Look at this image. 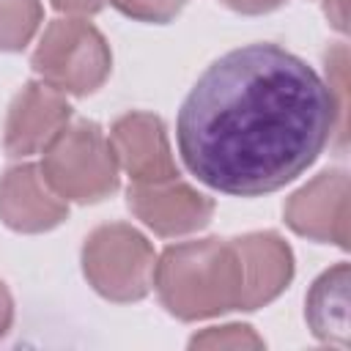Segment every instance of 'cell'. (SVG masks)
<instances>
[{
    "mask_svg": "<svg viewBox=\"0 0 351 351\" xmlns=\"http://www.w3.org/2000/svg\"><path fill=\"white\" fill-rule=\"evenodd\" d=\"M178 151L206 186L255 197L302 176L346 121L326 85L280 44H247L214 60L178 110Z\"/></svg>",
    "mask_w": 351,
    "mask_h": 351,
    "instance_id": "obj_1",
    "label": "cell"
},
{
    "mask_svg": "<svg viewBox=\"0 0 351 351\" xmlns=\"http://www.w3.org/2000/svg\"><path fill=\"white\" fill-rule=\"evenodd\" d=\"M154 285L162 304L181 321L241 310L244 271L239 250L233 239H200L167 247L156 261Z\"/></svg>",
    "mask_w": 351,
    "mask_h": 351,
    "instance_id": "obj_2",
    "label": "cell"
},
{
    "mask_svg": "<svg viewBox=\"0 0 351 351\" xmlns=\"http://www.w3.org/2000/svg\"><path fill=\"white\" fill-rule=\"evenodd\" d=\"M41 176L49 189L77 203H96L118 189V159L110 137L93 121L66 126L41 159Z\"/></svg>",
    "mask_w": 351,
    "mask_h": 351,
    "instance_id": "obj_3",
    "label": "cell"
},
{
    "mask_svg": "<svg viewBox=\"0 0 351 351\" xmlns=\"http://www.w3.org/2000/svg\"><path fill=\"white\" fill-rule=\"evenodd\" d=\"M110 66L112 55L104 36L80 16L49 22L33 52V71L41 82L74 96L93 93L107 80Z\"/></svg>",
    "mask_w": 351,
    "mask_h": 351,
    "instance_id": "obj_4",
    "label": "cell"
},
{
    "mask_svg": "<svg viewBox=\"0 0 351 351\" xmlns=\"http://www.w3.org/2000/svg\"><path fill=\"white\" fill-rule=\"evenodd\" d=\"M88 282L112 302H137L154 285L156 255L143 233L132 225L112 222L96 228L82 247Z\"/></svg>",
    "mask_w": 351,
    "mask_h": 351,
    "instance_id": "obj_5",
    "label": "cell"
},
{
    "mask_svg": "<svg viewBox=\"0 0 351 351\" xmlns=\"http://www.w3.org/2000/svg\"><path fill=\"white\" fill-rule=\"evenodd\" d=\"M285 222L307 239L348 247V176L343 170L318 173L285 203Z\"/></svg>",
    "mask_w": 351,
    "mask_h": 351,
    "instance_id": "obj_6",
    "label": "cell"
},
{
    "mask_svg": "<svg viewBox=\"0 0 351 351\" xmlns=\"http://www.w3.org/2000/svg\"><path fill=\"white\" fill-rule=\"evenodd\" d=\"M71 118V107L66 96L47 82H27L5 118V151L8 156H30L44 151Z\"/></svg>",
    "mask_w": 351,
    "mask_h": 351,
    "instance_id": "obj_7",
    "label": "cell"
},
{
    "mask_svg": "<svg viewBox=\"0 0 351 351\" xmlns=\"http://www.w3.org/2000/svg\"><path fill=\"white\" fill-rule=\"evenodd\" d=\"M129 208L159 236H181L200 230L214 214L211 197L200 195L178 178L151 184L132 181Z\"/></svg>",
    "mask_w": 351,
    "mask_h": 351,
    "instance_id": "obj_8",
    "label": "cell"
},
{
    "mask_svg": "<svg viewBox=\"0 0 351 351\" xmlns=\"http://www.w3.org/2000/svg\"><path fill=\"white\" fill-rule=\"evenodd\" d=\"M110 143L118 159V167L129 173L137 184L170 181L178 178L165 126L151 112H129L118 118L110 129Z\"/></svg>",
    "mask_w": 351,
    "mask_h": 351,
    "instance_id": "obj_9",
    "label": "cell"
},
{
    "mask_svg": "<svg viewBox=\"0 0 351 351\" xmlns=\"http://www.w3.org/2000/svg\"><path fill=\"white\" fill-rule=\"evenodd\" d=\"M69 217V203L58 197L36 165H16L0 178V219L22 233H41Z\"/></svg>",
    "mask_w": 351,
    "mask_h": 351,
    "instance_id": "obj_10",
    "label": "cell"
},
{
    "mask_svg": "<svg viewBox=\"0 0 351 351\" xmlns=\"http://www.w3.org/2000/svg\"><path fill=\"white\" fill-rule=\"evenodd\" d=\"M241 271H244V296L241 310H255L269 304L293 274V255L277 233H247L233 239Z\"/></svg>",
    "mask_w": 351,
    "mask_h": 351,
    "instance_id": "obj_11",
    "label": "cell"
},
{
    "mask_svg": "<svg viewBox=\"0 0 351 351\" xmlns=\"http://www.w3.org/2000/svg\"><path fill=\"white\" fill-rule=\"evenodd\" d=\"M307 324L318 340L348 346V263L332 266L313 282Z\"/></svg>",
    "mask_w": 351,
    "mask_h": 351,
    "instance_id": "obj_12",
    "label": "cell"
},
{
    "mask_svg": "<svg viewBox=\"0 0 351 351\" xmlns=\"http://www.w3.org/2000/svg\"><path fill=\"white\" fill-rule=\"evenodd\" d=\"M41 25L38 0H0V49H22Z\"/></svg>",
    "mask_w": 351,
    "mask_h": 351,
    "instance_id": "obj_13",
    "label": "cell"
},
{
    "mask_svg": "<svg viewBox=\"0 0 351 351\" xmlns=\"http://www.w3.org/2000/svg\"><path fill=\"white\" fill-rule=\"evenodd\" d=\"M121 14L140 22H170L186 0H110Z\"/></svg>",
    "mask_w": 351,
    "mask_h": 351,
    "instance_id": "obj_14",
    "label": "cell"
},
{
    "mask_svg": "<svg viewBox=\"0 0 351 351\" xmlns=\"http://www.w3.org/2000/svg\"><path fill=\"white\" fill-rule=\"evenodd\" d=\"M197 346H261V340L250 332V326H222L211 329L200 337H192V348Z\"/></svg>",
    "mask_w": 351,
    "mask_h": 351,
    "instance_id": "obj_15",
    "label": "cell"
},
{
    "mask_svg": "<svg viewBox=\"0 0 351 351\" xmlns=\"http://www.w3.org/2000/svg\"><path fill=\"white\" fill-rule=\"evenodd\" d=\"M222 3L241 14H266V11H274L277 5H282L285 0H222Z\"/></svg>",
    "mask_w": 351,
    "mask_h": 351,
    "instance_id": "obj_16",
    "label": "cell"
},
{
    "mask_svg": "<svg viewBox=\"0 0 351 351\" xmlns=\"http://www.w3.org/2000/svg\"><path fill=\"white\" fill-rule=\"evenodd\" d=\"M52 5L66 14H96L104 0H52Z\"/></svg>",
    "mask_w": 351,
    "mask_h": 351,
    "instance_id": "obj_17",
    "label": "cell"
},
{
    "mask_svg": "<svg viewBox=\"0 0 351 351\" xmlns=\"http://www.w3.org/2000/svg\"><path fill=\"white\" fill-rule=\"evenodd\" d=\"M324 11L337 30H346V0H324Z\"/></svg>",
    "mask_w": 351,
    "mask_h": 351,
    "instance_id": "obj_18",
    "label": "cell"
},
{
    "mask_svg": "<svg viewBox=\"0 0 351 351\" xmlns=\"http://www.w3.org/2000/svg\"><path fill=\"white\" fill-rule=\"evenodd\" d=\"M8 324H11V296H8L5 285L0 282V337L5 335Z\"/></svg>",
    "mask_w": 351,
    "mask_h": 351,
    "instance_id": "obj_19",
    "label": "cell"
}]
</instances>
